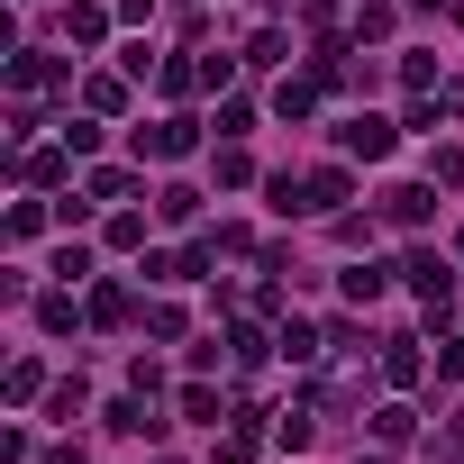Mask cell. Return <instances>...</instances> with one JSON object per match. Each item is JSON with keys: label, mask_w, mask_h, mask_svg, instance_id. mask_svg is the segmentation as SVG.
<instances>
[{"label": "cell", "mask_w": 464, "mask_h": 464, "mask_svg": "<svg viewBox=\"0 0 464 464\" xmlns=\"http://www.w3.org/2000/svg\"><path fill=\"white\" fill-rule=\"evenodd\" d=\"M410 292H419V301H437V310H446V292H455V274H446V265H437V256H410Z\"/></svg>", "instance_id": "1"}, {"label": "cell", "mask_w": 464, "mask_h": 464, "mask_svg": "<svg viewBox=\"0 0 464 464\" xmlns=\"http://www.w3.org/2000/svg\"><path fill=\"white\" fill-rule=\"evenodd\" d=\"M346 155H392V128H382V119H355V128H346Z\"/></svg>", "instance_id": "2"}, {"label": "cell", "mask_w": 464, "mask_h": 464, "mask_svg": "<svg viewBox=\"0 0 464 464\" xmlns=\"http://www.w3.org/2000/svg\"><path fill=\"white\" fill-rule=\"evenodd\" d=\"M146 146H155V155H191V119H164Z\"/></svg>", "instance_id": "3"}, {"label": "cell", "mask_w": 464, "mask_h": 464, "mask_svg": "<svg viewBox=\"0 0 464 464\" xmlns=\"http://www.w3.org/2000/svg\"><path fill=\"white\" fill-rule=\"evenodd\" d=\"M346 301H382V265H355L346 274Z\"/></svg>", "instance_id": "4"}, {"label": "cell", "mask_w": 464, "mask_h": 464, "mask_svg": "<svg viewBox=\"0 0 464 464\" xmlns=\"http://www.w3.org/2000/svg\"><path fill=\"white\" fill-rule=\"evenodd\" d=\"M373 437H382V446H401V437H410V410H401V401H392V410H373Z\"/></svg>", "instance_id": "5"}]
</instances>
